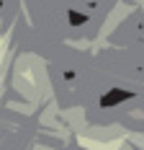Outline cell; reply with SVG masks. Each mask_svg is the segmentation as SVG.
I'll return each instance as SVG.
<instances>
[{
  "instance_id": "1",
  "label": "cell",
  "mask_w": 144,
  "mask_h": 150,
  "mask_svg": "<svg viewBox=\"0 0 144 150\" xmlns=\"http://www.w3.org/2000/svg\"><path fill=\"white\" fill-rule=\"evenodd\" d=\"M3 65H5V42L0 39V78H3Z\"/></svg>"
}]
</instances>
